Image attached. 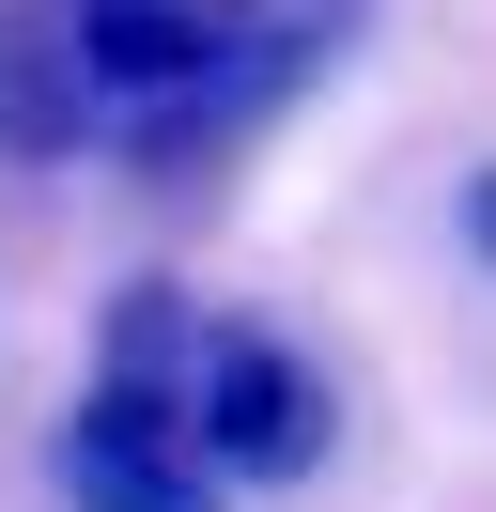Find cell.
<instances>
[{
	"instance_id": "5",
	"label": "cell",
	"mask_w": 496,
	"mask_h": 512,
	"mask_svg": "<svg viewBox=\"0 0 496 512\" xmlns=\"http://www.w3.org/2000/svg\"><path fill=\"white\" fill-rule=\"evenodd\" d=\"M465 249L496 264V171H465Z\"/></svg>"
},
{
	"instance_id": "1",
	"label": "cell",
	"mask_w": 496,
	"mask_h": 512,
	"mask_svg": "<svg viewBox=\"0 0 496 512\" xmlns=\"http://www.w3.org/2000/svg\"><path fill=\"white\" fill-rule=\"evenodd\" d=\"M62 16L93 47V94H109L124 171H202L264 109H295L326 78V47H341L357 0H62Z\"/></svg>"
},
{
	"instance_id": "2",
	"label": "cell",
	"mask_w": 496,
	"mask_h": 512,
	"mask_svg": "<svg viewBox=\"0 0 496 512\" xmlns=\"http://www.w3.org/2000/svg\"><path fill=\"white\" fill-rule=\"evenodd\" d=\"M186 357H202V295L186 280H124L109 326H93V388L62 419V512H233L202 450V404H186Z\"/></svg>"
},
{
	"instance_id": "4",
	"label": "cell",
	"mask_w": 496,
	"mask_h": 512,
	"mask_svg": "<svg viewBox=\"0 0 496 512\" xmlns=\"http://www.w3.org/2000/svg\"><path fill=\"white\" fill-rule=\"evenodd\" d=\"M109 140V94H93V47L62 0H0V171H62Z\"/></svg>"
},
{
	"instance_id": "3",
	"label": "cell",
	"mask_w": 496,
	"mask_h": 512,
	"mask_svg": "<svg viewBox=\"0 0 496 512\" xmlns=\"http://www.w3.org/2000/svg\"><path fill=\"white\" fill-rule=\"evenodd\" d=\"M186 404H202V450H217V481H233V497H295V481L341 450V388H326V357L279 342V326H248V311H202Z\"/></svg>"
}]
</instances>
